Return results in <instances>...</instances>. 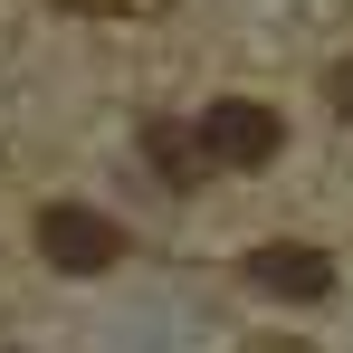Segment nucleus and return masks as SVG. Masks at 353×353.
Returning a JSON list of instances; mask_svg holds the SVG:
<instances>
[{"label":"nucleus","instance_id":"f257e3e1","mask_svg":"<svg viewBox=\"0 0 353 353\" xmlns=\"http://www.w3.org/2000/svg\"><path fill=\"white\" fill-rule=\"evenodd\" d=\"M201 153L220 163V172H258V163H277V143H287V124L277 105H258V96H220V105H201Z\"/></svg>","mask_w":353,"mask_h":353},{"label":"nucleus","instance_id":"f03ea898","mask_svg":"<svg viewBox=\"0 0 353 353\" xmlns=\"http://www.w3.org/2000/svg\"><path fill=\"white\" fill-rule=\"evenodd\" d=\"M39 258L67 268V277H96V268L124 258V230L105 210H86V201H48V210H39Z\"/></svg>","mask_w":353,"mask_h":353},{"label":"nucleus","instance_id":"7ed1b4c3","mask_svg":"<svg viewBox=\"0 0 353 353\" xmlns=\"http://www.w3.org/2000/svg\"><path fill=\"white\" fill-rule=\"evenodd\" d=\"M248 287L287 296V305H315V296H334V258L305 248V239H258V248H248Z\"/></svg>","mask_w":353,"mask_h":353},{"label":"nucleus","instance_id":"20e7f679","mask_svg":"<svg viewBox=\"0 0 353 353\" xmlns=\"http://www.w3.org/2000/svg\"><path fill=\"white\" fill-rule=\"evenodd\" d=\"M143 143H153V163H163V181H172V191H191V181H201V163H210V153H201V124H153Z\"/></svg>","mask_w":353,"mask_h":353},{"label":"nucleus","instance_id":"39448f33","mask_svg":"<svg viewBox=\"0 0 353 353\" xmlns=\"http://www.w3.org/2000/svg\"><path fill=\"white\" fill-rule=\"evenodd\" d=\"M58 10H86V19H153V10H172V0H58Z\"/></svg>","mask_w":353,"mask_h":353},{"label":"nucleus","instance_id":"423d86ee","mask_svg":"<svg viewBox=\"0 0 353 353\" xmlns=\"http://www.w3.org/2000/svg\"><path fill=\"white\" fill-rule=\"evenodd\" d=\"M325 96H334V115H353V58L334 67V77H325Z\"/></svg>","mask_w":353,"mask_h":353}]
</instances>
